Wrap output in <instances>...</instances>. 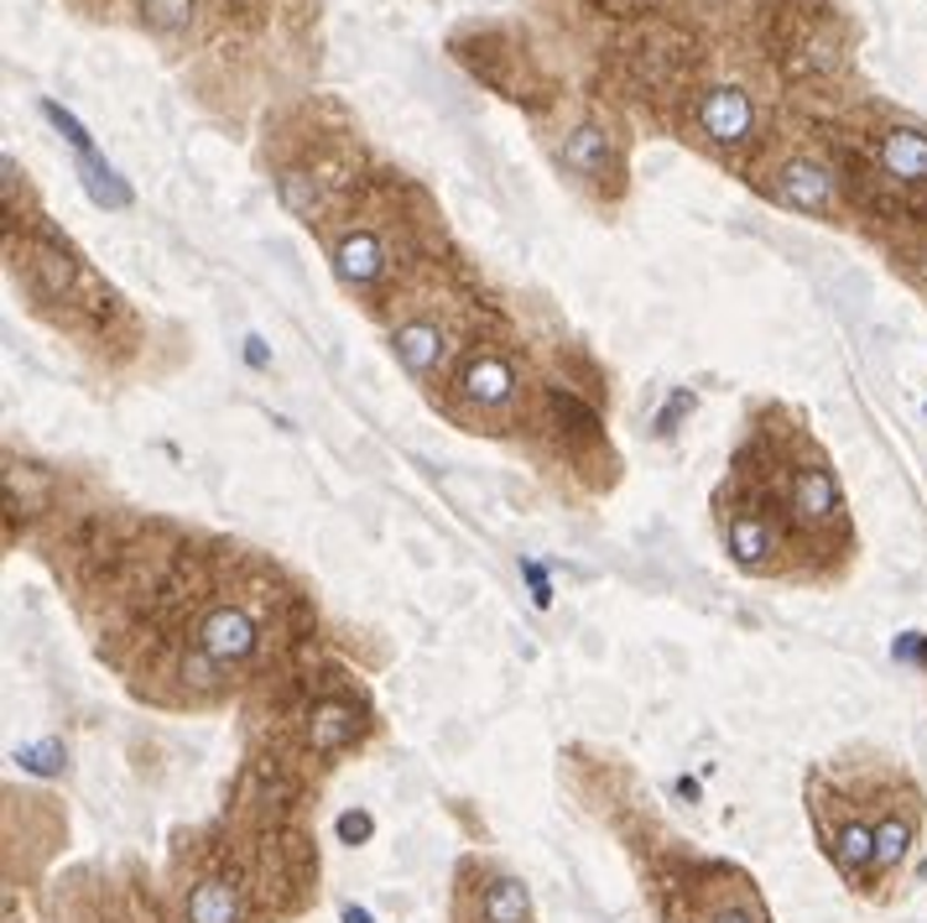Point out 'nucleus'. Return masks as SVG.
I'll list each match as a JSON object with an SVG mask.
<instances>
[{"label":"nucleus","instance_id":"obj_8","mask_svg":"<svg viewBox=\"0 0 927 923\" xmlns=\"http://www.w3.org/2000/svg\"><path fill=\"white\" fill-rule=\"evenodd\" d=\"M360 725H365V715L349 700H318L308 710V752H318V757L345 752V746H355Z\"/></svg>","mask_w":927,"mask_h":923},{"label":"nucleus","instance_id":"obj_18","mask_svg":"<svg viewBox=\"0 0 927 923\" xmlns=\"http://www.w3.org/2000/svg\"><path fill=\"white\" fill-rule=\"evenodd\" d=\"M892 652L902 658V663H907V658H917V663L927 668V637H912V631H907V637H896V647H892Z\"/></svg>","mask_w":927,"mask_h":923},{"label":"nucleus","instance_id":"obj_11","mask_svg":"<svg viewBox=\"0 0 927 923\" xmlns=\"http://www.w3.org/2000/svg\"><path fill=\"white\" fill-rule=\"evenodd\" d=\"M480 913H485V923H527L531 919L527 887L516 882V877H495L485 887V898H480Z\"/></svg>","mask_w":927,"mask_h":923},{"label":"nucleus","instance_id":"obj_5","mask_svg":"<svg viewBox=\"0 0 927 923\" xmlns=\"http://www.w3.org/2000/svg\"><path fill=\"white\" fill-rule=\"evenodd\" d=\"M777 203L798 214H829L834 209V172L819 157H787L777 167Z\"/></svg>","mask_w":927,"mask_h":923},{"label":"nucleus","instance_id":"obj_15","mask_svg":"<svg viewBox=\"0 0 927 923\" xmlns=\"http://www.w3.org/2000/svg\"><path fill=\"white\" fill-rule=\"evenodd\" d=\"M370 830H376V819H370L365 809L339 814V840H349V846H365V840H370Z\"/></svg>","mask_w":927,"mask_h":923},{"label":"nucleus","instance_id":"obj_3","mask_svg":"<svg viewBox=\"0 0 927 923\" xmlns=\"http://www.w3.org/2000/svg\"><path fill=\"white\" fill-rule=\"evenodd\" d=\"M391 350H397V360L407 366V376L412 381H443V376H454L449 370V355H454V339H449V329L438 324V318L428 314H412L401 318L397 329H391Z\"/></svg>","mask_w":927,"mask_h":923},{"label":"nucleus","instance_id":"obj_14","mask_svg":"<svg viewBox=\"0 0 927 923\" xmlns=\"http://www.w3.org/2000/svg\"><path fill=\"white\" fill-rule=\"evenodd\" d=\"M912 846V825L902 819V814H892V819H881L875 825V871H892L902 856H907Z\"/></svg>","mask_w":927,"mask_h":923},{"label":"nucleus","instance_id":"obj_13","mask_svg":"<svg viewBox=\"0 0 927 923\" xmlns=\"http://www.w3.org/2000/svg\"><path fill=\"white\" fill-rule=\"evenodd\" d=\"M141 21L157 38H182L193 27V0H141Z\"/></svg>","mask_w":927,"mask_h":923},{"label":"nucleus","instance_id":"obj_2","mask_svg":"<svg viewBox=\"0 0 927 923\" xmlns=\"http://www.w3.org/2000/svg\"><path fill=\"white\" fill-rule=\"evenodd\" d=\"M777 496H782L787 517L808 527V533H829L844 522V491H839L834 470L819 460V454H802V460L782 464V481H777Z\"/></svg>","mask_w":927,"mask_h":923},{"label":"nucleus","instance_id":"obj_19","mask_svg":"<svg viewBox=\"0 0 927 923\" xmlns=\"http://www.w3.org/2000/svg\"><path fill=\"white\" fill-rule=\"evenodd\" d=\"M345 923H376V919H370L365 908H345Z\"/></svg>","mask_w":927,"mask_h":923},{"label":"nucleus","instance_id":"obj_1","mask_svg":"<svg viewBox=\"0 0 927 923\" xmlns=\"http://www.w3.org/2000/svg\"><path fill=\"white\" fill-rule=\"evenodd\" d=\"M449 397H454V412L464 418V428L510 423L516 402H522V366H516V355L501 350V345L464 350V360L449 376Z\"/></svg>","mask_w":927,"mask_h":923},{"label":"nucleus","instance_id":"obj_9","mask_svg":"<svg viewBox=\"0 0 927 923\" xmlns=\"http://www.w3.org/2000/svg\"><path fill=\"white\" fill-rule=\"evenodd\" d=\"M881 172L896 183H927V130L892 126L881 136Z\"/></svg>","mask_w":927,"mask_h":923},{"label":"nucleus","instance_id":"obj_4","mask_svg":"<svg viewBox=\"0 0 927 923\" xmlns=\"http://www.w3.org/2000/svg\"><path fill=\"white\" fill-rule=\"evenodd\" d=\"M698 130H704V141L725 151L746 147L756 136V99L740 84H709L698 94Z\"/></svg>","mask_w":927,"mask_h":923},{"label":"nucleus","instance_id":"obj_6","mask_svg":"<svg viewBox=\"0 0 927 923\" xmlns=\"http://www.w3.org/2000/svg\"><path fill=\"white\" fill-rule=\"evenodd\" d=\"M328 261H334V277L345 282L349 293H370V287L386 277V266H391L386 241L376 230H345V235L334 241V256Z\"/></svg>","mask_w":927,"mask_h":923},{"label":"nucleus","instance_id":"obj_12","mask_svg":"<svg viewBox=\"0 0 927 923\" xmlns=\"http://www.w3.org/2000/svg\"><path fill=\"white\" fill-rule=\"evenodd\" d=\"M834 861L844 871H850V877H855V871H865V867H875V830L871 825H844V830H839V840H834Z\"/></svg>","mask_w":927,"mask_h":923},{"label":"nucleus","instance_id":"obj_16","mask_svg":"<svg viewBox=\"0 0 927 923\" xmlns=\"http://www.w3.org/2000/svg\"><path fill=\"white\" fill-rule=\"evenodd\" d=\"M57 757V746H32V752H17V762L21 767H32V773H63V762H53Z\"/></svg>","mask_w":927,"mask_h":923},{"label":"nucleus","instance_id":"obj_17","mask_svg":"<svg viewBox=\"0 0 927 923\" xmlns=\"http://www.w3.org/2000/svg\"><path fill=\"white\" fill-rule=\"evenodd\" d=\"M704 923H761L750 908H735V903H719V908H709V919Z\"/></svg>","mask_w":927,"mask_h":923},{"label":"nucleus","instance_id":"obj_10","mask_svg":"<svg viewBox=\"0 0 927 923\" xmlns=\"http://www.w3.org/2000/svg\"><path fill=\"white\" fill-rule=\"evenodd\" d=\"M245 919V898L230 877H203L188 892V923H240Z\"/></svg>","mask_w":927,"mask_h":923},{"label":"nucleus","instance_id":"obj_7","mask_svg":"<svg viewBox=\"0 0 927 923\" xmlns=\"http://www.w3.org/2000/svg\"><path fill=\"white\" fill-rule=\"evenodd\" d=\"M558 162L573 172V178H604V172H615V141H610V130L600 126V120H583V126H573L558 141Z\"/></svg>","mask_w":927,"mask_h":923}]
</instances>
